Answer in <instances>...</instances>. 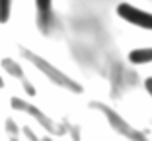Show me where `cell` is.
Wrapping results in <instances>:
<instances>
[{
  "label": "cell",
  "mask_w": 152,
  "mask_h": 141,
  "mask_svg": "<svg viewBox=\"0 0 152 141\" xmlns=\"http://www.w3.org/2000/svg\"><path fill=\"white\" fill-rule=\"evenodd\" d=\"M117 14L125 22L133 24V26H139V27H144V30H152V14L144 12L140 8H134V6L127 4V2H121L117 6Z\"/></svg>",
  "instance_id": "1"
},
{
  "label": "cell",
  "mask_w": 152,
  "mask_h": 141,
  "mask_svg": "<svg viewBox=\"0 0 152 141\" xmlns=\"http://www.w3.org/2000/svg\"><path fill=\"white\" fill-rule=\"evenodd\" d=\"M29 57H31V55H29ZM31 59H33V61H35V63H37V65H41V67H43V69H47V71H45V73H49V75H51V77H55V78H57V80H58V82H61V84H64V86H66V88H72V90H76V92H80V90H82V88H80V86H78V84H76V82H72V80H68V78H66V77H63V75H58V73H57V71H53V69H51V67H49V65H45V63H43V61H39V59H35V57H31Z\"/></svg>",
  "instance_id": "2"
},
{
  "label": "cell",
  "mask_w": 152,
  "mask_h": 141,
  "mask_svg": "<svg viewBox=\"0 0 152 141\" xmlns=\"http://www.w3.org/2000/svg\"><path fill=\"white\" fill-rule=\"evenodd\" d=\"M129 61L134 65H142L152 61V49H134L129 53Z\"/></svg>",
  "instance_id": "3"
},
{
  "label": "cell",
  "mask_w": 152,
  "mask_h": 141,
  "mask_svg": "<svg viewBox=\"0 0 152 141\" xmlns=\"http://www.w3.org/2000/svg\"><path fill=\"white\" fill-rule=\"evenodd\" d=\"M37 4V12L41 16V24H45L51 18V0H35Z\"/></svg>",
  "instance_id": "4"
},
{
  "label": "cell",
  "mask_w": 152,
  "mask_h": 141,
  "mask_svg": "<svg viewBox=\"0 0 152 141\" xmlns=\"http://www.w3.org/2000/svg\"><path fill=\"white\" fill-rule=\"evenodd\" d=\"M10 8H12V0H0V24L8 22Z\"/></svg>",
  "instance_id": "5"
},
{
  "label": "cell",
  "mask_w": 152,
  "mask_h": 141,
  "mask_svg": "<svg viewBox=\"0 0 152 141\" xmlns=\"http://www.w3.org/2000/svg\"><path fill=\"white\" fill-rule=\"evenodd\" d=\"M144 86H146V90H148V94L152 96V77L150 78H146V80H144Z\"/></svg>",
  "instance_id": "6"
}]
</instances>
